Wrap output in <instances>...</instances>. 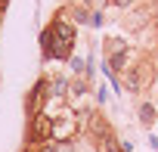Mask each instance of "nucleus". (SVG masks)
<instances>
[{
    "mask_svg": "<svg viewBox=\"0 0 158 152\" xmlns=\"http://www.w3.org/2000/svg\"><path fill=\"white\" fill-rule=\"evenodd\" d=\"M71 44H74V25H71L65 16H56L53 25H50V31L44 34V50H47V56H53V59H68Z\"/></svg>",
    "mask_w": 158,
    "mask_h": 152,
    "instance_id": "obj_1",
    "label": "nucleus"
},
{
    "mask_svg": "<svg viewBox=\"0 0 158 152\" xmlns=\"http://www.w3.org/2000/svg\"><path fill=\"white\" fill-rule=\"evenodd\" d=\"M155 84V65L149 62V59H139L133 68H127L124 71V87L127 90H143V87H152Z\"/></svg>",
    "mask_w": 158,
    "mask_h": 152,
    "instance_id": "obj_2",
    "label": "nucleus"
},
{
    "mask_svg": "<svg viewBox=\"0 0 158 152\" xmlns=\"http://www.w3.org/2000/svg\"><path fill=\"white\" fill-rule=\"evenodd\" d=\"M106 56H109V71H112V74L127 71V47H124L118 37H109V40H106Z\"/></svg>",
    "mask_w": 158,
    "mask_h": 152,
    "instance_id": "obj_3",
    "label": "nucleus"
},
{
    "mask_svg": "<svg viewBox=\"0 0 158 152\" xmlns=\"http://www.w3.org/2000/svg\"><path fill=\"white\" fill-rule=\"evenodd\" d=\"M31 140H34V143L53 140V118H47V112L31 115Z\"/></svg>",
    "mask_w": 158,
    "mask_h": 152,
    "instance_id": "obj_4",
    "label": "nucleus"
},
{
    "mask_svg": "<svg viewBox=\"0 0 158 152\" xmlns=\"http://www.w3.org/2000/svg\"><path fill=\"white\" fill-rule=\"evenodd\" d=\"M77 130V118L71 112H62L59 118H53V140H71Z\"/></svg>",
    "mask_w": 158,
    "mask_h": 152,
    "instance_id": "obj_5",
    "label": "nucleus"
},
{
    "mask_svg": "<svg viewBox=\"0 0 158 152\" xmlns=\"http://www.w3.org/2000/svg\"><path fill=\"white\" fill-rule=\"evenodd\" d=\"M44 99H50V78L37 81L34 90L28 93V112H31V115H40V112H44Z\"/></svg>",
    "mask_w": 158,
    "mask_h": 152,
    "instance_id": "obj_6",
    "label": "nucleus"
},
{
    "mask_svg": "<svg viewBox=\"0 0 158 152\" xmlns=\"http://www.w3.org/2000/svg\"><path fill=\"white\" fill-rule=\"evenodd\" d=\"M139 118H143L146 124H152V121H155V103H143V106H139Z\"/></svg>",
    "mask_w": 158,
    "mask_h": 152,
    "instance_id": "obj_7",
    "label": "nucleus"
},
{
    "mask_svg": "<svg viewBox=\"0 0 158 152\" xmlns=\"http://www.w3.org/2000/svg\"><path fill=\"white\" fill-rule=\"evenodd\" d=\"M115 3H121V6H124V3H127V0H115Z\"/></svg>",
    "mask_w": 158,
    "mask_h": 152,
    "instance_id": "obj_8",
    "label": "nucleus"
},
{
    "mask_svg": "<svg viewBox=\"0 0 158 152\" xmlns=\"http://www.w3.org/2000/svg\"><path fill=\"white\" fill-rule=\"evenodd\" d=\"M0 3H3V0H0Z\"/></svg>",
    "mask_w": 158,
    "mask_h": 152,
    "instance_id": "obj_9",
    "label": "nucleus"
}]
</instances>
